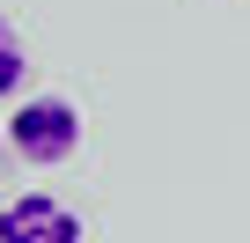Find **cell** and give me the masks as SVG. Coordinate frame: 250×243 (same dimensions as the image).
<instances>
[{"label":"cell","instance_id":"obj_4","mask_svg":"<svg viewBox=\"0 0 250 243\" xmlns=\"http://www.w3.org/2000/svg\"><path fill=\"white\" fill-rule=\"evenodd\" d=\"M0 148H8V118H0Z\"/></svg>","mask_w":250,"mask_h":243},{"label":"cell","instance_id":"obj_1","mask_svg":"<svg viewBox=\"0 0 250 243\" xmlns=\"http://www.w3.org/2000/svg\"><path fill=\"white\" fill-rule=\"evenodd\" d=\"M8 148L30 162V170H59L81 155V110L66 96H15L8 110Z\"/></svg>","mask_w":250,"mask_h":243},{"label":"cell","instance_id":"obj_3","mask_svg":"<svg viewBox=\"0 0 250 243\" xmlns=\"http://www.w3.org/2000/svg\"><path fill=\"white\" fill-rule=\"evenodd\" d=\"M22 74H30V52H22L15 22L0 15V96H22Z\"/></svg>","mask_w":250,"mask_h":243},{"label":"cell","instance_id":"obj_2","mask_svg":"<svg viewBox=\"0 0 250 243\" xmlns=\"http://www.w3.org/2000/svg\"><path fill=\"white\" fill-rule=\"evenodd\" d=\"M0 243H88V228H81V214L66 199L22 192V199L0 206Z\"/></svg>","mask_w":250,"mask_h":243}]
</instances>
